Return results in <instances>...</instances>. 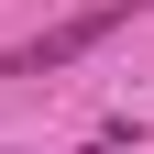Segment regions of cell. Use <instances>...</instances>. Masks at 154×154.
<instances>
[{
    "instance_id": "obj_1",
    "label": "cell",
    "mask_w": 154,
    "mask_h": 154,
    "mask_svg": "<svg viewBox=\"0 0 154 154\" xmlns=\"http://www.w3.org/2000/svg\"><path fill=\"white\" fill-rule=\"evenodd\" d=\"M121 22H143V0H88V11H66V22H44L33 44H11V66L0 77H55V66H77V55H99Z\"/></svg>"
},
{
    "instance_id": "obj_2",
    "label": "cell",
    "mask_w": 154,
    "mask_h": 154,
    "mask_svg": "<svg viewBox=\"0 0 154 154\" xmlns=\"http://www.w3.org/2000/svg\"><path fill=\"white\" fill-rule=\"evenodd\" d=\"M99 154H143V143H121V132H110V143H99Z\"/></svg>"
}]
</instances>
